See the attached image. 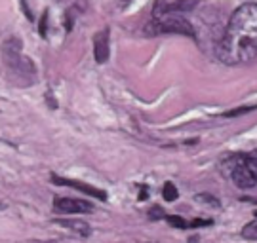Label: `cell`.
I'll return each mask as SVG.
<instances>
[{"instance_id": "5", "label": "cell", "mask_w": 257, "mask_h": 243, "mask_svg": "<svg viewBox=\"0 0 257 243\" xmlns=\"http://www.w3.org/2000/svg\"><path fill=\"white\" fill-rule=\"evenodd\" d=\"M93 203L82 198H54V211L59 215H90L93 211Z\"/></svg>"}, {"instance_id": "14", "label": "cell", "mask_w": 257, "mask_h": 243, "mask_svg": "<svg viewBox=\"0 0 257 243\" xmlns=\"http://www.w3.org/2000/svg\"><path fill=\"white\" fill-rule=\"evenodd\" d=\"M48 18H50V12L46 10L42 19H40V27H38V33H40L42 38H46V35H48Z\"/></svg>"}, {"instance_id": "19", "label": "cell", "mask_w": 257, "mask_h": 243, "mask_svg": "<svg viewBox=\"0 0 257 243\" xmlns=\"http://www.w3.org/2000/svg\"><path fill=\"white\" fill-rule=\"evenodd\" d=\"M139 199H147V186H141V194H139Z\"/></svg>"}, {"instance_id": "6", "label": "cell", "mask_w": 257, "mask_h": 243, "mask_svg": "<svg viewBox=\"0 0 257 243\" xmlns=\"http://www.w3.org/2000/svg\"><path fill=\"white\" fill-rule=\"evenodd\" d=\"M200 4V0H156L153 6V18L166 14H187Z\"/></svg>"}, {"instance_id": "18", "label": "cell", "mask_w": 257, "mask_h": 243, "mask_svg": "<svg viewBox=\"0 0 257 243\" xmlns=\"http://www.w3.org/2000/svg\"><path fill=\"white\" fill-rule=\"evenodd\" d=\"M198 199H202V201H208V203H213V205H219V201L217 199H213V196H206V194H200Z\"/></svg>"}, {"instance_id": "17", "label": "cell", "mask_w": 257, "mask_h": 243, "mask_svg": "<svg viewBox=\"0 0 257 243\" xmlns=\"http://www.w3.org/2000/svg\"><path fill=\"white\" fill-rule=\"evenodd\" d=\"M19 2H21V6H23V14H25V16H27L29 18V21H33V12H31V10H29V6H27V2H25V0H19Z\"/></svg>"}, {"instance_id": "12", "label": "cell", "mask_w": 257, "mask_h": 243, "mask_svg": "<svg viewBox=\"0 0 257 243\" xmlns=\"http://www.w3.org/2000/svg\"><path fill=\"white\" fill-rule=\"evenodd\" d=\"M164 220H166V222H170V224L174 226V228H179V230H185V228H189V222H187L185 218H181L179 215H166Z\"/></svg>"}, {"instance_id": "15", "label": "cell", "mask_w": 257, "mask_h": 243, "mask_svg": "<svg viewBox=\"0 0 257 243\" xmlns=\"http://www.w3.org/2000/svg\"><path fill=\"white\" fill-rule=\"evenodd\" d=\"M149 218L151 220H160V218H166V213L162 211L160 205H155V207L149 211Z\"/></svg>"}, {"instance_id": "2", "label": "cell", "mask_w": 257, "mask_h": 243, "mask_svg": "<svg viewBox=\"0 0 257 243\" xmlns=\"http://www.w3.org/2000/svg\"><path fill=\"white\" fill-rule=\"evenodd\" d=\"M23 44L18 36H10L2 42V48H0V54H2V61L6 65L14 78L21 80L23 86H31L37 82V67L35 63L23 55Z\"/></svg>"}, {"instance_id": "13", "label": "cell", "mask_w": 257, "mask_h": 243, "mask_svg": "<svg viewBox=\"0 0 257 243\" xmlns=\"http://www.w3.org/2000/svg\"><path fill=\"white\" fill-rule=\"evenodd\" d=\"M257 105H248V107H238L234 108V110H229V112H225L223 116L225 118H234V116H242V114H248L251 110H255Z\"/></svg>"}, {"instance_id": "9", "label": "cell", "mask_w": 257, "mask_h": 243, "mask_svg": "<svg viewBox=\"0 0 257 243\" xmlns=\"http://www.w3.org/2000/svg\"><path fill=\"white\" fill-rule=\"evenodd\" d=\"M54 222L59 224L61 228H67L69 232H74V234L80 235V237H88V235L92 234L90 224L80 220V218H55Z\"/></svg>"}, {"instance_id": "3", "label": "cell", "mask_w": 257, "mask_h": 243, "mask_svg": "<svg viewBox=\"0 0 257 243\" xmlns=\"http://www.w3.org/2000/svg\"><path fill=\"white\" fill-rule=\"evenodd\" d=\"M223 171L238 188H253L257 184V150L232 154L223 162Z\"/></svg>"}, {"instance_id": "7", "label": "cell", "mask_w": 257, "mask_h": 243, "mask_svg": "<svg viewBox=\"0 0 257 243\" xmlns=\"http://www.w3.org/2000/svg\"><path fill=\"white\" fill-rule=\"evenodd\" d=\"M50 179H52V182L57 184V186H69V188L80 190V192H84L86 196L99 199V201H107V198H109L105 190L95 188V186H92V184H86V182H82V180L65 179V177H59V175H55V173H52V177H50Z\"/></svg>"}, {"instance_id": "1", "label": "cell", "mask_w": 257, "mask_h": 243, "mask_svg": "<svg viewBox=\"0 0 257 243\" xmlns=\"http://www.w3.org/2000/svg\"><path fill=\"white\" fill-rule=\"evenodd\" d=\"M225 65H244L257 59V4L246 2L232 12L217 46Z\"/></svg>"}, {"instance_id": "8", "label": "cell", "mask_w": 257, "mask_h": 243, "mask_svg": "<svg viewBox=\"0 0 257 243\" xmlns=\"http://www.w3.org/2000/svg\"><path fill=\"white\" fill-rule=\"evenodd\" d=\"M110 55V31L103 29L93 36V57L99 65L107 63Z\"/></svg>"}, {"instance_id": "11", "label": "cell", "mask_w": 257, "mask_h": 243, "mask_svg": "<svg viewBox=\"0 0 257 243\" xmlns=\"http://www.w3.org/2000/svg\"><path fill=\"white\" fill-rule=\"evenodd\" d=\"M162 194H164L166 201H175V199H177V196H179V192H177V188H175V184H174V182H170V180L164 184Z\"/></svg>"}, {"instance_id": "16", "label": "cell", "mask_w": 257, "mask_h": 243, "mask_svg": "<svg viewBox=\"0 0 257 243\" xmlns=\"http://www.w3.org/2000/svg\"><path fill=\"white\" fill-rule=\"evenodd\" d=\"M210 224H211L210 218H206V220H202V218H194L189 226H191V228H200V226H210Z\"/></svg>"}, {"instance_id": "21", "label": "cell", "mask_w": 257, "mask_h": 243, "mask_svg": "<svg viewBox=\"0 0 257 243\" xmlns=\"http://www.w3.org/2000/svg\"><path fill=\"white\" fill-rule=\"evenodd\" d=\"M122 2H124V4H128V2H130V0H122Z\"/></svg>"}, {"instance_id": "20", "label": "cell", "mask_w": 257, "mask_h": 243, "mask_svg": "<svg viewBox=\"0 0 257 243\" xmlns=\"http://www.w3.org/2000/svg\"><path fill=\"white\" fill-rule=\"evenodd\" d=\"M8 207V203H6V201H0V209H6Z\"/></svg>"}, {"instance_id": "10", "label": "cell", "mask_w": 257, "mask_h": 243, "mask_svg": "<svg viewBox=\"0 0 257 243\" xmlns=\"http://www.w3.org/2000/svg\"><path fill=\"white\" fill-rule=\"evenodd\" d=\"M242 237H244V239L255 241L257 239V220H251L249 224H246L244 228H242Z\"/></svg>"}, {"instance_id": "4", "label": "cell", "mask_w": 257, "mask_h": 243, "mask_svg": "<svg viewBox=\"0 0 257 243\" xmlns=\"http://www.w3.org/2000/svg\"><path fill=\"white\" fill-rule=\"evenodd\" d=\"M145 35H183L196 40V31L193 23L183 18V14H166V16L151 18V21L145 25Z\"/></svg>"}]
</instances>
